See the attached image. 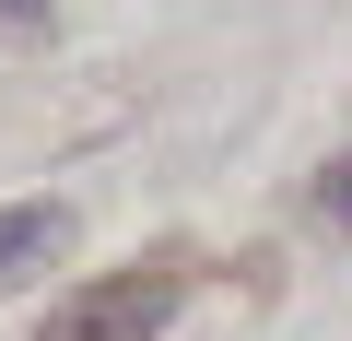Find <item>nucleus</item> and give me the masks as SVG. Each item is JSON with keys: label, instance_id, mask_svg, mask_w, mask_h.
Segmentation results:
<instances>
[{"label": "nucleus", "instance_id": "20e7f679", "mask_svg": "<svg viewBox=\"0 0 352 341\" xmlns=\"http://www.w3.org/2000/svg\"><path fill=\"white\" fill-rule=\"evenodd\" d=\"M47 24V0H0V36H36Z\"/></svg>", "mask_w": 352, "mask_h": 341}, {"label": "nucleus", "instance_id": "f257e3e1", "mask_svg": "<svg viewBox=\"0 0 352 341\" xmlns=\"http://www.w3.org/2000/svg\"><path fill=\"white\" fill-rule=\"evenodd\" d=\"M176 294H188V271H118V282L59 294L36 341H153V329L176 318Z\"/></svg>", "mask_w": 352, "mask_h": 341}, {"label": "nucleus", "instance_id": "7ed1b4c3", "mask_svg": "<svg viewBox=\"0 0 352 341\" xmlns=\"http://www.w3.org/2000/svg\"><path fill=\"white\" fill-rule=\"evenodd\" d=\"M317 200H329V224H340V236H352V153H340V165H329V189H317Z\"/></svg>", "mask_w": 352, "mask_h": 341}, {"label": "nucleus", "instance_id": "f03ea898", "mask_svg": "<svg viewBox=\"0 0 352 341\" xmlns=\"http://www.w3.org/2000/svg\"><path fill=\"white\" fill-rule=\"evenodd\" d=\"M59 259H71V200H12L0 212V294L36 282V271H59Z\"/></svg>", "mask_w": 352, "mask_h": 341}]
</instances>
